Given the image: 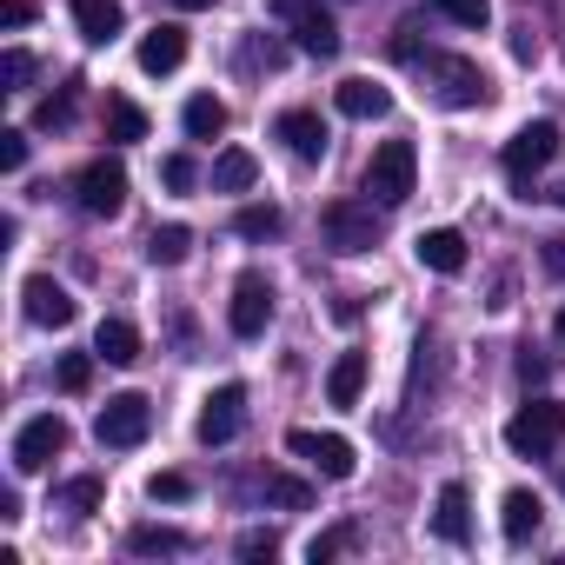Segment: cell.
<instances>
[{
    "label": "cell",
    "mask_w": 565,
    "mask_h": 565,
    "mask_svg": "<svg viewBox=\"0 0 565 565\" xmlns=\"http://www.w3.org/2000/svg\"><path fill=\"white\" fill-rule=\"evenodd\" d=\"M0 81H8V94H21L34 81V54L28 47H8V54H0Z\"/></svg>",
    "instance_id": "obj_34"
},
{
    "label": "cell",
    "mask_w": 565,
    "mask_h": 565,
    "mask_svg": "<svg viewBox=\"0 0 565 565\" xmlns=\"http://www.w3.org/2000/svg\"><path fill=\"white\" fill-rule=\"evenodd\" d=\"M61 452H67V419L61 413H41L14 433V472H47Z\"/></svg>",
    "instance_id": "obj_9"
},
{
    "label": "cell",
    "mask_w": 565,
    "mask_h": 565,
    "mask_svg": "<svg viewBox=\"0 0 565 565\" xmlns=\"http://www.w3.org/2000/svg\"><path fill=\"white\" fill-rule=\"evenodd\" d=\"M74 200H81L87 220H114L127 206V167L120 160H87L81 180H74Z\"/></svg>",
    "instance_id": "obj_7"
},
{
    "label": "cell",
    "mask_w": 565,
    "mask_h": 565,
    "mask_svg": "<svg viewBox=\"0 0 565 565\" xmlns=\"http://www.w3.org/2000/svg\"><path fill=\"white\" fill-rule=\"evenodd\" d=\"M433 532H439L446 545H466V539H472V499H466V486H459V479H446V486H439Z\"/></svg>",
    "instance_id": "obj_19"
},
{
    "label": "cell",
    "mask_w": 565,
    "mask_h": 565,
    "mask_svg": "<svg viewBox=\"0 0 565 565\" xmlns=\"http://www.w3.org/2000/svg\"><path fill=\"white\" fill-rule=\"evenodd\" d=\"M193 539L180 532V525H134L127 532V552H186Z\"/></svg>",
    "instance_id": "obj_27"
},
{
    "label": "cell",
    "mask_w": 565,
    "mask_h": 565,
    "mask_svg": "<svg viewBox=\"0 0 565 565\" xmlns=\"http://www.w3.org/2000/svg\"><path fill=\"white\" fill-rule=\"evenodd\" d=\"M558 147H565V140H558V127H552V120H525V127L505 140L499 167H505V180H512V186H532V173H545V167L558 160Z\"/></svg>",
    "instance_id": "obj_4"
},
{
    "label": "cell",
    "mask_w": 565,
    "mask_h": 565,
    "mask_svg": "<svg viewBox=\"0 0 565 565\" xmlns=\"http://www.w3.org/2000/svg\"><path fill=\"white\" fill-rule=\"evenodd\" d=\"M147 499H153V505H180V499H193V479H186V472H153V479H147Z\"/></svg>",
    "instance_id": "obj_33"
},
{
    "label": "cell",
    "mask_w": 565,
    "mask_h": 565,
    "mask_svg": "<svg viewBox=\"0 0 565 565\" xmlns=\"http://www.w3.org/2000/svg\"><path fill=\"white\" fill-rule=\"evenodd\" d=\"M273 552H279L273 532H246V539H239V558H273Z\"/></svg>",
    "instance_id": "obj_39"
},
{
    "label": "cell",
    "mask_w": 565,
    "mask_h": 565,
    "mask_svg": "<svg viewBox=\"0 0 565 565\" xmlns=\"http://www.w3.org/2000/svg\"><path fill=\"white\" fill-rule=\"evenodd\" d=\"M173 8H186V14H200V8H213V0H173Z\"/></svg>",
    "instance_id": "obj_43"
},
{
    "label": "cell",
    "mask_w": 565,
    "mask_h": 565,
    "mask_svg": "<svg viewBox=\"0 0 565 565\" xmlns=\"http://www.w3.org/2000/svg\"><path fill=\"white\" fill-rule=\"evenodd\" d=\"M433 8H439V14H446L452 28H472V34H479V28L492 21V0H433Z\"/></svg>",
    "instance_id": "obj_31"
},
{
    "label": "cell",
    "mask_w": 565,
    "mask_h": 565,
    "mask_svg": "<svg viewBox=\"0 0 565 565\" xmlns=\"http://www.w3.org/2000/svg\"><path fill=\"white\" fill-rule=\"evenodd\" d=\"M273 21H287L294 28V47L313 54V61H333L340 54V28H333V14L320 8V0H273Z\"/></svg>",
    "instance_id": "obj_6"
},
{
    "label": "cell",
    "mask_w": 565,
    "mask_h": 565,
    "mask_svg": "<svg viewBox=\"0 0 565 565\" xmlns=\"http://www.w3.org/2000/svg\"><path fill=\"white\" fill-rule=\"evenodd\" d=\"M333 107H340L347 120H386V114H393V94H386L380 81L353 74V81H340V87H333Z\"/></svg>",
    "instance_id": "obj_15"
},
{
    "label": "cell",
    "mask_w": 565,
    "mask_h": 565,
    "mask_svg": "<svg viewBox=\"0 0 565 565\" xmlns=\"http://www.w3.org/2000/svg\"><path fill=\"white\" fill-rule=\"evenodd\" d=\"M74 28H81L87 47H107V41H120L127 8H120V0H74Z\"/></svg>",
    "instance_id": "obj_16"
},
{
    "label": "cell",
    "mask_w": 565,
    "mask_h": 565,
    "mask_svg": "<svg viewBox=\"0 0 565 565\" xmlns=\"http://www.w3.org/2000/svg\"><path fill=\"white\" fill-rule=\"evenodd\" d=\"M160 180H167L173 193H186V186L200 180V167H193V153H167V160H160Z\"/></svg>",
    "instance_id": "obj_35"
},
{
    "label": "cell",
    "mask_w": 565,
    "mask_h": 565,
    "mask_svg": "<svg viewBox=\"0 0 565 565\" xmlns=\"http://www.w3.org/2000/svg\"><path fill=\"white\" fill-rule=\"evenodd\" d=\"M413 259H419L426 273H446V279H452V273H466V239H459L452 226H433V233L413 239Z\"/></svg>",
    "instance_id": "obj_17"
},
{
    "label": "cell",
    "mask_w": 565,
    "mask_h": 565,
    "mask_svg": "<svg viewBox=\"0 0 565 565\" xmlns=\"http://www.w3.org/2000/svg\"><path fill=\"white\" fill-rule=\"evenodd\" d=\"M539 492H525V486H512L505 499H499V532H505V545H525L532 532H539Z\"/></svg>",
    "instance_id": "obj_20"
},
{
    "label": "cell",
    "mask_w": 565,
    "mask_h": 565,
    "mask_svg": "<svg viewBox=\"0 0 565 565\" xmlns=\"http://www.w3.org/2000/svg\"><path fill=\"white\" fill-rule=\"evenodd\" d=\"M94 360H100V353H61L54 386H61V393H87V386H94Z\"/></svg>",
    "instance_id": "obj_30"
},
{
    "label": "cell",
    "mask_w": 565,
    "mask_h": 565,
    "mask_svg": "<svg viewBox=\"0 0 565 565\" xmlns=\"http://www.w3.org/2000/svg\"><path fill=\"white\" fill-rule=\"evenodd\" d=\"M94 353H100L107 366H134V360H140V333H134V320H100Z\"/></svg>",
    "instance_id": "obj_21"
},
{
    "label": "cell",
    "mask_w": 565,
    "mask_h": 565,
    "mask_svg": "<svg viewBox=\"0 0 565 565\" xmlns=\"http://www.w3.org/2000/svg\"><path fill=\"white\" fill-rule=\"evenodd\" d=\"M413 67H426V87H433L446 107H486V100H492V81H486L479 61H466V54H419Z\"/></svg>",
    "instance_id": "obj_1"
},
{
    "label": "cell",
    "mask_w": 565,
    "mask_h": 565,
    "mask_svg": "<svg viewBox=\"0 0 565 565\" xmlns=\"http://www.w3.org/2000/svg\"><path fill=\"white\" fill-rule=\"evenodd\" d=\"M239 426H246V386H213L193 419L200 446H226V439H239Z\"/></svg>",
    "instance_id": "obj_10"
},
{
    "label": "cell",
    "mask_w": 565,
    "mask_h": 565,
    "mask_svg": "<svg viewBox=\"0 0 565 565\" xmlns=\"http://www.w3.org/2000/svg\"><path fill=\"white\" fill-rule=\"evenodd\" d=\"M360 393H366V353H340L333 373H327V399L333 406H360Z\"/></svg>",
    "instance_id": "obj_22"
},
{
    "label": "cell",
    "mask_w": 565,
    "mask_h": 565,
    "mask_svg": "<svg viewBox=\"0 0 565 565\" xmlns=\"http://www.w3.org/2000/svg\"><path fill=\"white\" fill-rule=\"evenodd\" d=\"M186 61V28L160 21L153 34H140V74H173Z\"/></svg>",
    "instance_id": "obj_18"
},
{
    "label": "cell",
    "mask_w": 565,
    "mask_h": 565,
    "mask_svg": "<svg viewBox=\"0 0 565 565\" xmlns=\"http://www.w3.org/2000/svg\"><path fill=\"white\" fill-rule=\"evenodd\" d=\"M186 253H193V233H186L180 220H173V226H153V233H147V259H153V266H180Z\"/></svg>",
    "instance_id": "obj_25"
},
{
    "label": "cell",
    "mask_w": 565,
    "mask_h": 565,
    "mask_svg": "<svg viewBox=\"0 0 565 565\" xmlns=\"http://www.w3.org/2000/svg\"><path fill=\"white\" fill-rule=\"evenodd\" d=\"M273 134L287 140V153H294V160H307V167H320V160H327V120H320L313 107H287V114L273 120Z\"/></svg>",
    "instance_id": "obj_14"
},
{
    "label": "cell",
    "mask_w": 565,
    "mask_h": 565,
    "mask_svg": "<svg viewBox=\"0 0 565 565\" xmlns=\"http://www.w3.org/2000/svg\"><path fill=\"white\" fill-rule=\"evenodd\" d=\"M279 226H287V220H279V206H239L233 213V233L239 239H273Z\"/></svg>",
    "instance_id": "obj_29"
},
{
    "label": "cell",
    "mask_w": 565,
    "mask_h": 565,
    "mask_svg": "<svg viewBox=\"0 0 565 565\" xmlns=\"http://www.w3.org/2000/svg\"><path fill=\"white\" fill-rule=\"evenodd\" d=\"M0 167H8V173L28 167V134L21 127H0Z\"/></svg>",
    "instance_id": "obj_36"
},
{
    "label": "cell",
    "mask_w": 565,
    "mask_h": 565,
    "mask_svg": "<svg viewBox=\"0 0 565 565\" xmlns=\"http://www.w3.org/2000/svg\"><path fill=\"white\" fill-rule=\"evenodd\" d=\"M34 21V0H0V28H28Z\"/></svg>",
    "instance_id": "obj_41"
},
{
    "label": "cell",
    "mask_w": 565,
    "mask_h": 565,
    "mask_svg": "<svg viewBox=\"0 0 565 565\" xmlns=\"http://www.w3.org/2000/svg\"><path fill=\"white\" fill-rule=\"evenodd\" d=\"M180 120H186V140H213V134H226V100H213V94H193Z\"/></svg>",
    "instance_id": "obj_24"
},
{
    "label": "cell",
    "mask_w": 565,
    "mask_h": 565,
    "mask_svg": "<svg viewBox=\"0 0 565 565\" xmlns=\"http://www.w3.org/2000/svg\"><path fill=\"white\" fill-rule=\"evenodd\" d=\"M287 446L320 472V479H353V466H360V452H353V439H340V433H287Z\"/></svg>",
    "instance_id": "obj_12"
},
{
    "label": "cell",
    "mask_w": 565,
    "mask_h": 565,
    "mask_svg": "<svg viewBox=\"0 0 565 565\" xmlns=\"http://www.w3.org/2000/svg\"><path fill=\"white\" fill-rule=\"evenodd\" d=\"M320 226H327V246H333V253H373V239H380L373 200H333V206L320 213Z\"/></svg>",
    "instance_id": "obj_8"
},
{
    "label": "cell",
    "mask_w": 565,
    "mask_h": 565,
    "mask_svg": "<svg viewBox=\"0 0 565 565\" xmlns=\"http://www.w3.org/2000/svg\"><path fill=\"white\" fill-rule=\"evenodd\" d=\"M266 499H279V505H294V512H300V505H307L313 492H307L300 479H287V472H273V479H266Z\"/></svg>",
    "instance_id": "obj_37"
},
{
    "label": "cell",
    "mask_w": 565,
    "mask_h": 565,
    "mask_svg": "<svg viewBox=\"0 0 565 565\" xmlns=\"http://www.w3.org/2000/svg\"><path fill=\"white\" fill-rule=\"evenodd\" d=\"M74 100H81V81H67V87H61L54 100H41L34 127H47V134H54V127H67V120H74Z\"/></svg>",
    "instance_id": "obj_32"
},
{
    "label": "cell",
    "mask_w": 565,
    "mask_h": 565,
    "mask_svg": "<svg viewBox=\"0 0 565 565\" xmlns=\"http://www.w3.org/2000/svg\"><path fill=\"white\" fill-rule=\"evenodd\" d=\"M100 499H107V486H100V479H94V472H87V479H67V486H61V499H54V505H61V512H74V519H87V512H94V505H100Z\"/></svg>",
    "instance_id": "obj_28"
},
{
    "label": "cell",
    "mask_w": 565,
    "mask_h": 565,
    "mask_svg": "<svg viewBox=\"0 0 565 565\" xmlns=\"http://www.w3.org/2000/svg\"><path fill=\"white\" fill-rule=\"evenodd\" d=\"M545 273H552V279H565V233H552V239H545Z\"/></svg>",
    "instance_id": "obj_42"
},
{
    "label": "cell",
    "mask_w": 565,
    "mask_h": 565,
    "mask_svg": "<svg viewBox=\"0 0 565 565\" xmlns=\"http://www.w3.org/2000/svg\"><path fill=\"white\" fill-rule=\"evenodd\" d=\"M413 180H419L413 140H380V147H373V167H366V193H373L380 206H406V200H413Z\"/></svg>",
    "instance_id": "obj_3"
},
{
    "label": "cell",
    "mask_w": 565,
    "mask_h": 565,
    "mask_svg": "<svg viewBox=\"0 0 565 565\" xmlns=\"http://www.w3.org/2000/svg\"><path fill=\"white\" fill-rule=\"evenodd\" d=\"M226 327L239 340H259L273 327V279L266 273H239V287H233V307H226Z\"/></svg>",
    "instance_id": "obj_11"
},
{
    "label": "cell",
    "mask_w": 565,
    "mask_h": 565,
    "mask_svg": "<svg viewBox=\"0 0 565 565\" xmlns=\"http://www.w3.org/2000/svg\"><path fill=\"white\" fill-rule=\"evenodd\" d=\"M347 539H353V532H320V539L307 545V558L320 565V558H333V552H347Z\"/></svg>",
    "instance_id": "obj_40"
},
{
    "label": "cell",
    "mask_w": 565,
    "mask_h": 565,
    "mask_svg": "<svg viewBox=\"0 0 565 565\" xmlns=\"http://www.w3.org/2000/svg\"><path fill=\"white\" fill-rule=\"evenodd\" d=\"M558 340H565V313H558Z\"/></svg>",
    "instance_id": "obj_44"
},
{
    "label": "cell",
    "mask_w": 565,
    "mask_h": 565,
    "mask_svg": "<svg viewBox=\"0 0 565 565\" xmlns=\"http://www.w3.org/2000/svg\"><path fill=\"white\" fill-rule=\"evenodd\" d=\"M107 140H114V147L147 140V114H140L134 100H107Z\"/></svg>",
    "instance_id": "obj_26"
},
{
    "label": "cell",
    "mask_w": 565,
    "mask_h": 565,
    "mask_svg": "<svg viewBox=\"0 0 565 565\" xmlns=\"http://www.w3.org/2000/svg\"><path fill=\"white\" fill-rule=\"evenodd\" d=\"M21 307H28V320H34V327H54V333H61V327H74V313H81V307H74V294L61 287V279H47V273H28V279H21Z\"/></svg>",
    "instance_id": "obj_13"
},
{
    "label": "cell",
    "mask_w": 565,
    "mask_h": 565,
    "mask_svg": "<svg viewBox=\"0 0 565 565\" xmlns=\"http://www.w3.org/2000/svg\"><path fill=\"white\" fill-rule=\"evenodd\" d=\"M147 433H153V399L147 393H114L100 406V419H94V439L114 446V452H134Z\"/></svg>",
    "instance_id": "obj_5"
},
{
    "label": "cell",
    "mask_w": 565,
    "mask_h": 565,
    "mask_svg": "<svg viewBox=\"0 0 565 565\" xmlns=\"http://www.w3.org/2000/svg\"><path fill=\"white\" fill-rule=\"evenodd\" d=\"M279 61H287L279 41H246V67H279Z\"/></svg>",
    "instance_id": "obj_38"
},
{
    "label": "cell",
    "mask_w": 565,
    "mask_h": 565,
    "mask_svg": "<svg viewBox=\"0 0 565 565\" xmlns=\"http://www.w3.org/2000/svg\"><path fill=\"white\" fill-rule=\"evenodd\" d=\"M259 180V160L246 153V147H226L220 160H213V193H246Z\"/></svg>",
    "instance_id": "obj_23"
},
{
    "label": "cell",
    "mask_w": 565,
    "mask_h": 565,
    "mask_svg": "<svg viewBox=\"0 0 565 565\" xmlns=\"http://www.w3.org/2000/svg\"><path fill=\"white\" fill-rule=\"evenodd\" d=\"M552 200H558V206H565V186H558V193H552Z\"/></svg>",
    "instance_id": "obj_45"
},
{
    "label": "cell",
    "mask_w": 565,
    "mask_h": 565,
    "mask_svg": "<svg viewBox=\"0 0 565 565\" xmlns=\"http://www.w3.org/2000/svg\"><path fill=\"white\" fill-rule=\"evenodd\" d=\"M558 492H565V472H558Z\"/></svg>",
    "instance_id": "obj_46"
},
{
    "label": "cell",
    "mask_w": 565,
    "mask_h": 565,
    "mask_svg": "<svg viewBox=\"0 0 565 565\" xmlns=\"http://www.w3.org/2000/svg\"><path fill=\"white\" fill-rule=\"evenodd\" d=\"M558 439H565V406H558V399H532V406H519V413L505 419V446H512L519 459H552Z\"/></svg>",
    "instance_id": "obj_2"
}]
</instances>
